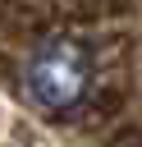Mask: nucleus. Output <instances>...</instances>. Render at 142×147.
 <instances>
[{"mask_svg": "<svg viewBox=\"0 0 142 147\" xmlns=\"http://www.w3.org/2000/svg\"><path fill=\"white\" fill-rule=\"evenodd\" d=\"M82 78H87L82 51H78V46H64V41L37 51V60H32V69H27V83H32V92H37L46 106H69V101L82 92Z\"/></svg>", "mask_w": 142, "mask_h": 147, "instance_id": "nucleus-1", "label": "nucleus"}]
</instances>
